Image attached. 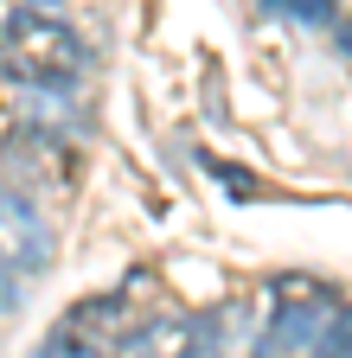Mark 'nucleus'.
Wrapping results in <instances>:
<instances>
[{"label":"nucleus","mask_w":352,"mask_h":358,"mask_svg":"<svg viewBox=\"0 0 352 358\" xmlns=\"http://www.w3.org/2000/svg\"><path fill=\"white\" fill-rule=\"evenodd\" d=\"M0 166H7V179L20 192H64L71 179H77V148L64 141V128H52V122H20L7 141H0Z\"/></svg>","instance_id":"nucleus-2"},{"label":"nucleus","mask_w":352,"mask_h":358,"mask_svg":"<svg viewBox=\"0 0 352 358\" xmlns=\"http://www.w3.org/2000/svg\"><path fill=\"white\" fill-rule=\"evenodd\" d=\"M333 307H339V294L321 275H276L269 282V345H262V358H301Z\"/></svg>","instance_id":"nucleus-3"},{"label":"nucleus","mask_w":352,"mask_h":358,"mask_svg":"<svg viewBox=\"0 0 352 358\" xmlns=\"http://www.w3.org/2000/svg\"><path fill=\"white\" fill-rule=\"evenodd\" d=\"M205 345H211V358H262V345H269V294L218 301L205 313Z\"/></svg>","instance_id":"nucleus-5"},{"label":"nucleus","mask_w":352,"mask_h":358,"mask_svg":"<svg viewBox=\"0 0 352 358\" xmlns=\"http://www.w3.org/2000/svg\"><path fill=\"white\" fill-rule=\"evenodd\" d=\"M262 13H276L288 26H333L339 20V0H262Z\"/></svg>","instance_id":"nucleus-9"},{"label":"nucleus","mask_w":352,"mask_h":358,"mask_svg":"<svg viewBox=\"0 0 352 358\" xmlns=\"http://www.w3.org/2000/svg\"><path fill=\"white\" fill-rule=\"evenodd\" d=\"M45 262H52V224L38 217L32 192L7 179L0 186V275H38Z\"/></svg>","instance_id":"nucleus-4"},{"label":"nucleus","mask_w":352,"mask_h":358,"mask_svg":"<svg viewBox=\"0 0 352 358\" xmlns=\"http://www.w3.org/2000/svg\"><path fill=\"white\" fill-rule=\"evenodd\" d=\"M346 58H352V32H346Z\"/></svg>","instance_id":"nucleus-11"},{"label":"nucleus","mask_w":352,"mask_h":358,"mask_svg":"<svg viewBox=\"0 0 352 358\" xmlns=\"http://www.w3.org/2000/svg\"><path fill=\"white\" fill-rule=\"evenodd\" d=\"M103 352H109V333H103V327H97L83 307H71L64 320H58L45 339H38V345L26 352V358H103Z\"/></svg>","instance_id":"nucleus-7"},{"label":"nucleus","mask_w":352,"mask_h":358,"mask_svg":"<svg viewBox=\"0 0 352 358\" xmlns=\"http://www.w3.org/2000/svg\"><path fill=\"white\" fill-rule=\"evenodd\" d=\"M301 358H352V301H339V307L327 313V327L307 339Z\"/></svg>","instance_id":"nucleus-8"},{"label":"nucleus","mask_w":352,"mask_h":358,"mask_svg":"<svg viewBox=\"0 0 352 358\" xmlns=\"http://www.w3.org/2000/svg\"><path fill=\"white\" fill-rule=\"evenodd\" d=\"M83 71H90V45L58 13L13 7L0 20V83H13V90H71Z\"/></svg>","instance_id":"nucleus-1"},{"label":"nucleus","mask_w":352,"mask_h":358,"mask_svg":"<svg viewBox=\"0 0 352 358\" xmlns=\"http://www.w3.org/2000/svg\"><path fill=\"white\" fill-rule=\"evenodd\" d=\"M115 358H211L205 345V320H186V313H160V320H141L115 339Z\"/></svg>","instance_id":"nucleus-6"},{"label":"nucleus","mask_w":352,"mask_h":358,"mask_svg":"<svg viewBox=\"0 0 352 358\" xmlns=\"http://www.w3.org/2000/svg\"><path fill=\"white\" fill-rule=\"evenodd\" d=\"M20 7H38V13H52V7H58V0H20Z\"/></svg>","instance_id":"nucleus-10"}]
</instances>
